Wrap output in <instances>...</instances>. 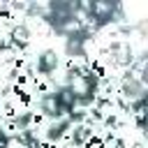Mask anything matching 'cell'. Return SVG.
<instances>
[{
    "label": "cell",
    "mask_w": 148,
    "mask_h": 148,
    "mask_svg": "<svg viewBox=\"0 0 148 148\" xmlns=\"http://www.w3.org/2000/svg\"><path fill=\"white\" fill-rule=\"evenodd\" d=\"M62 28H65V32H79V30H81V25H79V23H76L74 18L65 21V25H62Z\"/></svg>",
    "instance_id": "7a4b0ae2"
},
{
    "label": "cell",
    "mask_w": 148,
    "mask_h": 148,
    "mask_svg": "<svg viewBox=\"0 0 148 148\" xmlns=\"http://www.w3.org/2000/svg\"><path fill=\"white\" fill-rule=\"evenodd\" d=\"M90 88H92V81L86 79V76H72V79H69V86H67V90H69L74 97H81V99L88 97Z\"/></svg>",
    "instance_id": "6da1fadb"
}]
</instances>
